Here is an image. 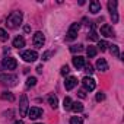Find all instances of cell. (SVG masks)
Segmentation results:
<instances>
[{"label":"cell","mask_w":124,"mask_h":124,"mask_svg":"<svg viewBox=\"0 0 124 124\" xmlns=\"http://www.w3.org/2000/svg\"><path fill=\"white\" fill-rule=\"evenodd\" d=\"M22 19H23L22 12H12V13L8 16V21H6L8 28H10V29H16V28L22 23Z\"/></svg>","instance_id":"cell-1"},{"label":"cell","mask_w":124,"mask_h":124,"mask_svg":"<svg viewBox=\"0 0 124 124\" xmlns=\"http://www.w3.org/2000/svg\"><path fill=\"white\" fill-rule=\"evenodd\" d=\"M16 82H18V76H15V75H0V83L2 85H8V86H13V85H16Z\"/></svg>","instance_id":"cell-2"},{"label":"cell","mask_w":124,"mask_h":124,"mask_svg":"<svg viewBox=\"0 0 124 124\" xmlns=\"http://www.w3.org/2000/svg\"><path fill=\"white\" fill-rule=\"evenodd\" d=\"M117 2L115 0H109L108 2V10H109V15H111V19H112V23H117L118 22V13H117Z\"/></svg>","instance_id":"cell-3"},{"label":"cell","mask_w":124,"mask_h":124,"mask_svg":"<svg viewBox=\"0 0 124 124\" xmlns=\"http://www.w3.org/2000/svg\"><path fill=\"white\" fill-rule=\"evenodd\" d=\"M21 55H22V58L26 61V63H32V61H35L38 58V54L34 50H25V51H22Z\"/></svg>","instance_id":"cell-4"},{"label":"cell","mask_w":124,"mask_h":124,"mask_svg":"<svg viewBox=\"0 0 124 124\" xmlns=\"http://www.w3.org/2000/svg\"><path fill=\"white\" fill-rule=\"evenodd\" d=\"M19 114H21V117H25V115L28 114V98H26V95H22V96H21Z\"/></svg>","instance_id":"cell-5"},{"label":"cell","mask_w":124,"mask_h":124,"mask_svg":"<svg viewBox=\"0 0 124 124\" xmlns=\"http://www.w3.org/2000/svg\"><path fill=\"white\" fill-rule=\"evenodd\" d=\"M3 66H5L8 70H15V69L18 67V61H16V58H13V57H6V58L3 60Z\"/></svg>","instance_id":"cell-6"},{"label":"cell","mask_w":124,"mask_h":124,"mask_svg":"<svg viewBox=\"0 0 124 124\" xmlns=\"http://www.w3.org/2000/svg\"><path fill=\"white\" fill-rule=\"evenodd\" d=\"M32 42H34V45L35 47H38V48H41L42 45H44V42H45V38H44V34L42 32H35V35H34V38H32Z\"/></svg>","instance_id":"cell-7"},{"label":"cell","mask_w":124,"mask_h":124,"mask_svg":"<svg viewBox=\"0 0 124 124\" xmlns=\"http://www.w3.org/2000/svg\"><path fill=\"white\" fill-rule=\"evenodd\" d=\"M79 28H80V25H79L78 22H76V23H72V26L69 28V32H67V39H69V41H72V39H75V38L78 37Z\"/></svg>","instance_id":"cell-8"},{"label":"cell","mask_w":124,"mask_h":124,"mask_svg":"<svg viewBox=\"0 0 124 124\" xmlns=\"http://www.w3.org/2000/svg\"><path fill=\"white\" fill-rule=\"evenodd\" d=\"M42 109L41 108H38V107H32V108H29L28 109V117L31 118V120H37V118H39L41 115H42Z\"/></svg>","instance_id":"cell-9"},{"label":"cell","mask_w":124,"mask_h":124,"mask_svg":"<svg viewBox=\"0 0 124 124\" xmlns=\"http://www.w3.org/2000/svg\"><path fill=\"white\" fill-rule=\"evenodd\" d=\"M82 83H83V88H85L86 91H93V89H95V86H96V83H95V80H93L92 78H89V76H86V78H83V80H82Z\"/></svg>","instance_id":"cell-10"},{"label":"cell","mask_w":124,"mask_h":124,"mask_svg":"<svg viewBox=\"0 0 124 124\" xmlns=\"http://www.w3.org/2000/svg\"><path fill=\"white\" fill-rule=\"evenodd\" d=\"M76 85H78V79H76L75 76H69V78L66 79V82H64V88H66V91H72Z\"/></svg>","instance_id":"cell-11"},{"label":"cell","mask_w":124,"mask_h":124,"mask_svg":"<svg viewBox=\"0 0 124 124\" xmlns=\"http://www.w3.org/2000/svg\"><path fill=\"white\" fill-rule=\"evenodd\" d=\"M101 34H102L104 37H107V38L115 37V35H114V31H112V28H111L109 25H102V26H101Z\"/></svg>","instance_id":"cell-12"},{"label":"cell","mask_w":124,"mask_h":124,"mask_svg":"<svg viewBox=\"0 0 124 124\" xmlns=\"http://www.w3.org/2000/svg\"><path fill=\"white\" fill-rule=\"evenodd\" d=\"M73 66L76 69H83L85 67V58L78 55V57H73Z\"/></svg>","instance_id":"cell-13"},{"label":"cell","mask_w":124,"mask_h":124,"mask_svg":"<svg viewBox=\"0 0 124 124\" xmlns=\"http://www.w3.org/2000/svg\"><path fill=\"white\" fill-rule=\"evenodd\" d=\"M99 10H101V3L96 2V0H92L89 3V12L91 13H98Z\"/></svg>","instance_id":"cell-14"},{"label":"cell","mask_w":124,"mask_h":124,"mask_svg":"<svg viewBox=\"0 0 124 124\" xmlns=\"http://www.w3.org/2000/svg\"><path fill=\"white\" fill-rule=\"evenodd\" d=\"M96 69L101 70V72H107V70H108V63H107L105 58H99V60L96 61Z\"/></svg>","instance_id":"cell-15"},{"label":"cell","mask_w":124,"mask_h":124,"mask_svg":"<svg viewBox=\"0 0 124 124\" xmlns=\"http://www.w3.org/2000/svg\"><path fill=\"white\" fill-rule=\"evenodd\" d=\"M13 47H16V48H22V47H25V39H23V37H16L15 39H13Z\"/></svg>","instance_id":"cell-16"},{"label":"cell","mask_w":124,"mask_h":124,"mask_svg":"<svg viewBox=\"0 0 124 124\" xmlns=\"http://www.w3.org/2000/svg\"><path fill=\"white\" fill-rule=\"evenodd\" d=\"M48 104H50L51 108L55 109V108L58 107V99H57V96H55V95H50V96H48Z\"/></svg>","instance_id":"cell-17"},{"label":"cell","mask_w":124,"mask_h":124,"mask_svg":"<svg viewBox=\"0 0 124 124\" xmlns=\"http://www.w3.org/2000/svg\"><path fill=\"white\" fill-rule=\"evenodd\" d=\"M70 109H73L75 112H82L83 111V104L82 102H72V108Z\"/></svg>","instance_id":"cell-18"},{"label":"cell","mask_w":124,"mask_h":124,"mask_svg":"<svg viewBox=\"0 0 124 124\" xmlns=\"http://www.w3.org/2000/svg\"><path fill=\"white\" fill-rule=\"evenodd\" d=\"M0 98L5 99V101H10V102H13V101H15V96H13V93H12V92H3L2 95H0Z\"/></svg>","instance_id":"cell-19"},{"label":"cell","mask_w":124,"mask_h":124,"mask_svg":"<svg viewBox=\"0 0 124 124\" xmlns=\"http://www.w3.org/2000/svg\"><path fill=\"white\" fill-rule=\"evenodd\" d=\"M96 53H98V48L96 47H93V45H89L88 47V50H86V54H88V57H95L96 55Z\"/></svg>","instance_id":"cell-20"},{"label":"cell","mask_w":124,"mask_h":124,"mask_svg":"<svg viewBox=\"0 0 124 124\" xmlns=\"http://www.w3.org/2000/svg\"><path fill=\"white\" fill-rule=\"evenodd\" d=\"M109 47H111V48H109V51H111V54H112L114 57H120V58L123 57V55L120 54V50H118V45H109Z\"/></svg>","instance_id":"cell-21"},{"label":"cell","mask_w":124,"mask_h":124,"mask_svg":"<svg viewBox=\"0 0 124 124\" xmlns=\"http://www.w3.org/2000/svg\"><path fill=\"white\" fill-rule=\"evenodd\" d=\"M72 102H73V101H72L69 96H66V98H64V101H63V107H64V109H66V111H69V109L72 108Z\"/></svg>","instance_id":"cell-22"},{"label":"cell","mask_w":124,"mask_h":124,"mask_svg":"<svg viewBox=\"0 0 124 124\" xmlns=\"http://www.w3.org/2000/svg\"><path fill=\"white\" fill-rule=\"evenodd\" d=\"M35 83H37V78L31 76V78H28V79H26V86H28V88H31V86H35Z\"/></svg>","instance_id":"cell-23"},{"label":"cell","mask_w":124,"mask_h":124,"mask_svg":"<svg viewBox=\"0 0 124 124\" xmlns=\"http://www.w3.org/2000/svg\"><path fill=\"white\" fill-rule=\"evenodd\" d=\"M8 38H9V35L6 32V29L0 28V39H2V41H8Z\"/></svg>","instance_id":"cell-24"},{"label":"cell","mask_w":124,"mask_h":124,"mask_svg":"<svg viewBox=\"0 0 124 124\" xmlns=\"http://www.w3.org/2000/svg\"><path fill=\"white\" fill-rule=\"evenodd\" d=\"M82 50H83V45H80V44L72 45V47H70V51H72V53H80Z\"/></svg>","instance_id":"cell-25"},{"label":"cell","mask_w":124,"mask_h":124,"mask_svg":"<svg viewBox=\"0 0 124 124\" xmlns=\"http://www.w3.org/2000/svg\"><path fill=\"white\" fill-rule=\"evenodd\" d=\"M70 124H83V120L80 117H72L70 118Z\"/></svg>","instance_id":"cell-26"},{"label":"cell","mask_w":124,"mask_h":124,"mask_svg":"<svg viewBox=\"0 0 124 124\" xmlns=\"http://www.w3.org/2000/svg\"><path fill=\"white\" fill-rule=\"evenodd\" d=\"M107 47H108L107 41H98V48H99L101 51H105V50H107Z\"/></svg>","instance_id":"cell-27"},{"label":"cell","mask_w":124,"mask_h":124,"mask_svg":"<svg viewBox=\"0 0 124 124\" xmlns=\"http://www.w3.org/2000/svg\"><path fill=\"white\" fill-rule=\"evenodd\" d=\"M85 72H86L88 75H92V73H93V67H92L91 64H85Z\"/></svg>","instance_id":"cell-28"},{"label":"cell","mask_w":124,"mask_h":124,"mask_svg":"<svg viewBox=\"0 0 124 124\" xmlns=\"http://www.w3.org/2000/svg\"><path fill=\"white\" fill-rule=\"evenodd\" d=\"M104 99H105V93H104V92H98V93H96V101L101 102V101H104Z\"/></svg>","instance_id":"cell-29"},{"label":"cell","mask_w":124,"mask_h":124,"mask_svg":"<svg viewBox=\"0 0 124 124\" xmlns=\"http://www.w3.org/2000/svg\"><path fill=\"white\" fill-rule=\"evenodd\" d=\"M69 72H70V70H69V66H63V67H61V72H60V73L64 76V75H67Z\"/></svg>","instance_id":"cell-30"},{"label":"cell","mask_w":124,"mask_h":124,"mask_svg":"<svg viewBox=\"0 0 124 124\" xmlns=\"http://www.w3.org/2000/svg\"><path fill=\"white\" fill-rule=\"evenodd\" d=\"M91 39H93V41H98V35H96V32H91Z\"/></svg>","instance_id":"cell-31"},{"label":"cell","mask_w":124,"mask_h":124,"mask_svg":"<svg viewBox=\"0 0 124 124\" xmlns=\"http://www.w3.org/2000/svg\"><path fill=\"white\" fill-rule=\"evenodd\" d=\"M48 57H50V51H45L42 55V60H48Z\"/></svg>","instance_id":"cell-32"},{"label":"cell","mask_w":124,"mask_h":124,"mask_svg":"<svg viewBox=\"0 0 124 124\" xmlns=\"http://www.w3.org/2000/svg\"><path fill=\"white\" fill-rule=\"evenodd\" d=\"M78 93H79V96H80V98H85V96H86V93H85V91H79Z\"/></svg>","instance_id":"cell-33"},{"label":"cell","mask_w":124,"mask_h":124,"mask_svg":"<svg viewBox=\"0 0 124 124\" xmlns=\"http://www.w3.org/2000/svg\"><path fill=\"white\" fill-rule=\"evenodd\" d=\"M37 72H38V73H42V66H38V67H37Z\"/></svg>","instance_id":"cell-34"},{"label":"cell","mask_w":124,"mask_h":124,"mask_svg":"<svg viewBox=\"0 0 124 124\" xmlns=\"http://www.w3.org/2000/svg\"><path fill=\"white\" fill-rule=\"evenodd\" d=\"M13 124H23V121H21V120H19V121H15Z\"/></svg>","instance_id":"cell-35"}]
</instances>
